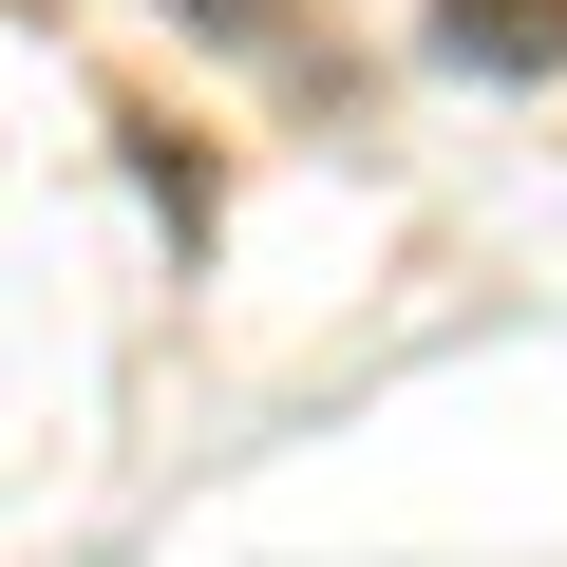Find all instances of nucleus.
Returning <instances> with one entry per match:
<instances>
[{
  "mask_svg": "<svg viewBox=\"0 0 567 567\" xmlns=\"http://www.w3.org/2000/svg\"><path fill=\"white\" fill-rule=\"evenodd\" d=\"M454 76H567V0H435Z\"/></svg>",
  "mask_w": 567,
  "mask_h": 567,
  "instance_id": "1",
  "label": "nucleus"
},
{
  "mask_svg": "<svg viewBox=\"0 0 567 567\" xmlns=\"http://www.w3.org/2000/svg\"><path fill=\"white\" fill-rule=\"evenodd\" d=\"M189 20H208V39H284V0H189Z\"/></svg>",
  "mask_w": 567,
  "mask_h": 567,
  "instance_id": "2",
  "label": "nucleus"
}]
</instances>
